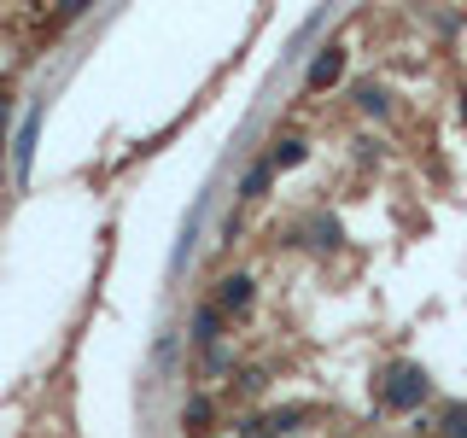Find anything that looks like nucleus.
<instances>
[{
    "label": "nucleus",
    "mask_w": 467,
    "mask_h": 438,
    "mask_svg": "<svg viewBox=\"0 0 467 438\" xmlns=\"http://www.w3.org/2000/svg\"><path fill=\"white\" fill-rule=\"evenodd\" d=\"M427 374L415 369V362H398V369H391L386 380H379V403L386 409H415V403H427Z\"/></svg>",
    "instance_id": "obj_1"
},
{
    "label": "nucleus",
    "mask_w": 467,
    "mask_h": 438,
    "mask_svg": "<svg viewBox=\"0 0 467 438\" xmlns=\"http://www.w3.org/2000/svg\"><path fill=\"white\" fill-rule=\"evenodd\" d=\"M216 310H228V316L252 310V275H228L223 292H216Z\"/></svg>",
    "instance_id": "obj_2"
},
{
    "label": "nucleus",
    "mask_w": 467,
    "mask_h": 438,
    "mask_svg": "<svg viewBox=\"0 0 467 438\" xmlns=\"http://www.w3.org/2000/svg\"><path fill=\"white\" fill-rule=\"evenodd\" d=\"M339 70H345V47H321L316 65H310V88H333V82H339Z\"/></svg>",
    "instance_id": "obj_3"
},
{
    "label": "nucleus",
    "mask_w": 467,
    "mask_h": 438,
    "mask_svg": "<svg viewBox=\"0 0 467 438\" xmlns=\"http://www.w3.org/2000/svg\"><path fill=\"white\" fill-rule=\"evenodd\" d=\"M193 339L199 345H216V339H223V310H216V304H204V310L193 316Z\"/></svg>",
    "instance_id": "obj_4"
},
{
    "label": "nucleus",
    "mask_w": 467,
    "mask_h": 438,
    "mask_svg": "<svg viewBox=\"0 0 467 438\" xmlns=\"http://www.w3.org/2000/svg\"><path fill=\"white\" fill-rule=\"evenodd\" d=\"M275 170H292V164H304V141H281L275 146V158H269Z\"/></svg>",
    "instance_id": "obj_5"
},
{
    "label": "nucleus",
    "mask_w": 467,
    "mask_h": 438,
    "mask_svg": "<svg viewBox=\"0 0 467 438\" xmlns=\"http://www.w3.org/2000/svg\"><path fill=\"white\" fill-rule=\"evenodd\" d=\"M269 182H275V164H257V170H252V175L240 182V193H245V199H257V193H263Z\"/></svg>",
    "instance_id": "obj_6"
},
{
    "label": "nucleus",
    "mask_w": 467,
    "mask_h": 438,
    "mask_svg": "<svg viewBox=\"0 0 467 438\" xmlns=\"http://www.w3.org/2000/svg\"><path fill=\"white\" fill-rule=\"evenodd\" d=\"M444 433L450 438H467V403H450L444 409Z\"/></svg>",
    "instance_id": "obj_7"
},
{
    "label": "nucleus",
    "mask_w": 467,
    "mask_h": 438,
    "mask_svg": "<svg viewBox=\"0 0 467 438\" xmlns=\"http://www.w3.org/2000/svg\"><path fill=\"white\" fill-rule=\"evenodd\" d=\"M357 99H362V111H368V117H379V111H386V94H379V88H374V82H368V88H362V94H357Z\"/></svg>",
    "instance_id": "obj_8"
},
{
    "label": "nucleus",
    "mask_w": 467,
    "mask_h": 438,
    "mask_svg": "<svg viewBox=\"0 0 467 438\" xmlns=\"http://www.w3.org/2000/svg\"><path fill=\"white\" fill-rule=\"evenodd\" d=\"M0 129H6V99H0Z\"/></svg>",
    "instance_id": "obj_9"
},
{
    "label": "nucleus",
    "mask_w": 467,
    "mask_h": 438,
    "mask_svg": "<svg viewBox=\"0 0 467 438\" xmlns=\"http://www.w3.org/2000/svg\"><path fill=\"white\" fill-rule=\"evenodd\" d=\"M462 117H467V94H462Z\"/></svg>",
    "instance_id": "obj_10"
}]
</instances>
